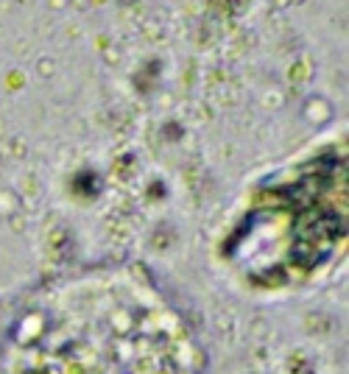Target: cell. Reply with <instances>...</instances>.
Here are the masks:
<instances>
[{"mask_svg": "<svg viewBox=\"0 0 349 374\" xmlns=\"http://www.w3.org/2000/svg\"><path fill=\"white\" fill-rule=\"evenodd\" d=\"M177 316L112 310L109 316L39 318L17 374H193Z\"/></svg>", "mask_w": 349, "mask_h": 374, "instance_id": "6da1fadb", "label": "cell"}]
</instances>
